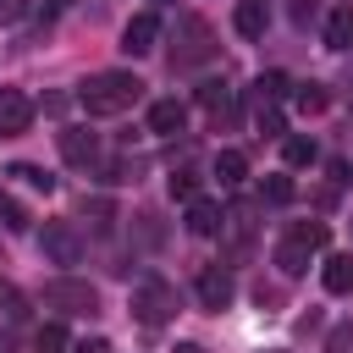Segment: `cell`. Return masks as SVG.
<instances>
[{
    "mask_svg": "<svg viewBox=\"0 0 353 353\" xmlns=\"http://www.w3.org/2000/svg\"><path fill=\"white\" fill-rule=\"evenodd\" d=\"M138 94H143V83H138L132 72H94V77L77 88V105H83L88 116H121L127 105H138Z\"/></svg>",
    "mask_w": 353,
    "mask_h": 353,
    "instance_id": "cell-1",
    "label": "cell"
},
{
    "mask_svg": "<svg viewBox=\"0 0 353 353\" xmlns=\"http://www.w3.org/2000/svg\"><path fill=\"white\" fill-rule=\"evenodd\" d=\"M325 237H331V232H325V221H298V226H287V237H281V243H276V254H270V259H276V270H281V276H303V270H309V259L325 248Z\"/></svg>",
    "mask_w": 353,
    "mask_h": 353,
    "instance_id": "cell-2",
    "label": "cell"
},
{
    "mask_svg": "<svg viewBox=\"0 0 353 353\" xmlns=\"http://www.w3.org/2000/svg\"><path fill=\"white\" fill-rule=\"evenodd\" d=\"M171 314H176V287L165 276H143L132 287V320L138 325H165Z\"/></svg>",
    "mask_w": 353,
    "mask_h": 353,
    "instance_id": "cell-3",
    "label": "cell"
},
{
    "mask_svg": "<svg viewBox=\"0 0 353 353\" xmlns=\"http://www.w3.org/2000/svg\"><path fill=\"white\" fill-rule=\"evenodd\" d=\"M215 55V33L204 17H176V44H171V66H204Z\"/></svg>",
    "mask_w": 353,
    "mask_h": 353,
    "instance_id": "cell-4",
    "label": "cell"
},
{
    "mask_svg": "<svg viewBox=\"0 0 353 353\" xmlns=\"http://www.w3.org/2000/svg\"><path fill=\"white\" fill-rule=\"evenodd\" d=\"M94 303H99V292L88 281H77V276L44 281V309H55V314H94Z\"/></svg>",
    "mask_w": 353,
    "mask_h": 353,
    "instance_id": "cell-5",
    "label": "cell"
},
{
    "mask_svg": "<svg viewBox=\"0 0 353 353\" xmlns=\"http://www.w3.org/2000/svg\"><path fill=\"white\" fill-rule=\"evenodd\" d=\"M39 248H44L50 265H77V259H83V232H77L72 221H50V226L39 232Z\"/></svg>",
    "mask_w": 353,
    "mask_h": 353,
    "instance_id": "cell-6",
    "label": "cell"
},
{
    "mask_svg": "<svg viewBox=\"0 0 353 353\" xmlns=\"http://www.w3.org/2000/svg\"><path fill=\"white\" fill-rule=\"evenodd\" d=\"M193 292H199V303H204V309H226V303L237 298V281H232V270H226V265H204V270H199V281H193Z\"/></svg>",
    "mask_w": 353,
    "mask_h": 353,
    "instance_id": "cell-7",
    "label": "cell"
},
{
    "mask_svg": "<svg viewBox=\"0 0 353 353\" xmlns=\"http://www.w3.org/2000/svg\"><path fill=\"white\" fill-rule=\"evenodd\" d=\"M61 160L77 165V171H88V165L99 160V138H94L88 127H61Z\"/></svg>",
    "mask_w": 353,
    "mask_h": 353,
    "instance_id": "cell-8",
    "label": "cell"
},
{
    "mask_svg": "<svg viewBox=\"0 0 353 353\" xmlns=\"http://www.w3.org/2000/svg\"><path fill=\"white\" fill-rule=\"evenodd\" d=\"M154 44H160V17H154V11H138V17L121 28V50H127V55H149Z\"/></svg>",
    "mask_w": 353,
    "mask_h": 353,
    "instance_id": "cell-9",
    "label": "cell"
},
{
    "mask_svg": "<svg viewBox=\"0 0 353 353\" xmlns=\"http://www.w3.org/2000/svg\"><path fill=\"white\" fill-rule=\"evenodd\" d=\"M182 127H188V105L182 99H154L149 105V132L154 138H176Z\"/></svg>",
    "mask_w": 353,
    "mask_h": 353,
    "instance_id": "cell-10",
    "label": "cell"
},
{
    "mask_svg": "<svg viewBox=\"0 0 353 353\" xmlns=\"http://www.w3.org/2000/svg\"><path fill=\"white\" fill-rule=\"evenodd\" d=\"M33 121V99L22 88H0V132H28Z\"/></svg>",
    "mask_w": 353,
    "mask_h": 353,
    "instance_id": "cell-11",
    "label": "cell"
},
{
    "mask_svg": "<svg viewBox=\"0 0 353 353\" xmlns=\"http://www.w3.org/2000/svg\"><path fill=\"white\" fill-rule=\"evenodd\" d=\"M232 28H237L243 39H265V28H270V11H265V0H237V11H232Z\"/></svg>",
    "mask_w": 353,
    "mask_h": 353,
    "instance_id": "cell-12",
    "label": "cell"
},
{
    "mask_svg": "<svg viewBox=\"0 0 353 353\" xmlns=\"http://www.w3.org/2000/svg\"><path fill=\"white\" fill-rule=\"evenodd\" d=\"M221 221H226V210H221L215 199H193V204H188V232H193V237H215Z\"/></svg>",
    "mask_w": 353,
    "mask_h": 353,
    "instance_id": "cell-13",
    "label": "cell"
},
{
    "mask_svg": "<svg viewBox=\"0 0 353 353\" xmlns=\"http://www.w3.org/2000/svg\"><path fill=\"white\" fill-rule=\"evenodd\" d=\"M221 232L232 237V259L248 248V232H254V204H232L226 210V221H221Z\"/></svg>",
    "mask_w": 353,
    "mask_h": 353,
    "instance_id": "cell-14",
    "label": "cell"
},
{
    "mask_svg": "<svg viewBox=\"0 0 353 353\" xmlns=\"http://www.w3.org/2000/svg\"><path fill=\"white\" fill-rule=\"evenodd\" d=\"M325 50H353V6H336L325 17Z\"/></svg>",
    "mask_w": 353,
    "mask_h": 353,
    "instance_id": "cell-15",
    "label": "cell"
},
{
    "mask_svg": "<svg viewBox=\"0 0 353 353\" xmlns=\"http://www.w3.org/2000/svg\"><path fill=\"white\" fill-rule=\"evenodd\" d=\"M320 281H325V292H353V254H331Z\"/></svg>",
    "mask_w": 353,
    "mask_h": 353,
    "instance_id": "cell-16",
    "label": "cell"
},
{
    "mask_svg": "<svg viewBox=\"0 0 353 353\" xmlns=\"http://www.w3.org/2000/svg\"><path fill=\"white\" fill-rule=\"evenodd\" d=\"M215 176H221V188H237V182L248 176V160H243V149H221V154H215Z\"/></svg>",
    "mask_w": 353,
    "mask_h": 353,
    "instance_id": "cell-17",
    "label": "cell"
},
{
    "mask_svg": "<svg viewBox=\"0 0 353 353\" xmlns=\"http://www.w3.org/2000/svg\"><path fill=\"white\" fill-rule=\"evenodd\" d=\"M33 353H72V342H66V325H61V320H44V325L33 331Z\"/></svg>",
    "mask_w": 353,
    "mask_h": 353,
    "instance_id": "cell-18",
    "label": "cell"
},
{
    "mask_svg": "<svg viewBox=\"0 0 353 353\" xmlns=\"http://www.w3.org/2000/svg\"><path fill=\"white\" fill-rule=\"evenodd\" d=\"M287 88H292V83H287V72H259V83H254V99H259V105H276Z\"/></svg>",
    "mask_w": 353,
    "mask_h": 353,
    "instance_id": "cell-19",
    "label": "cell"
},
{
    "mask_svg": "<svg viewBox=\"0 0 353 353\" xmlns=\"http://www.w3.org/2000/svg\"><path fill=\"white\" fill-rule=\"evenodd\" d=\"M281 160L287 165H314L320 149H314V138H281Z\"/></svg>",
    "mask_w": 353,
    "mask_h": 353,
    "instance_id": "cell-20",
    "label": "cell"
},
{
    "mask_svg": "<svg viewBox=\"0 0 353 353\" xmlns=\"http://www.w3.org/2000/svg\"><path fill=\"white\" fill-rule=\"evenodd\" d=\"M199 105L204 110H232V88L221 77H210V83H199Z\"/></svg>",
    "mask_w": 353,
    "mask_h": 353,
    "instance_id": "cell-21",
    "label": "cell"
},
{
    "mask_svg": "<svg viewBox=\"0 0 353 353\" xmlns=\"http://www.w3.org/2000/svg\"><path fill=\"white\" fill-rule=\"evenodd\" d=\"M171 199L193 204V199H199V171H171Z\"/></svg>",
    "mask_w": 353,
    "mask_h": 353,
    "instance_id": "cell-22",
    "label": "cell"
},
{
    "mask_svg": "<svg viewBox=\"0 0 353 353\" xmlns=\"http://www.w3.org/2000/svg\"><path fill=\"white\" fill-rule=\"evenodd\" d=\"M325 353H353V320H342V325L325 331Z\"/></svg>",
    "mask_w": 353,
    "mask_h": 353,
    "instance_id": "cell-23",
    "label": "cell"
},
{
    "mask_svg": "<svg viewBox=\"0 0 353 353\" xmlns=\"http://www.w3.org/2000/svg\"><path fill=\"white\" fill-rule=\"evenodd\" d=\"M298 110H309V116L325 110V88L320 83H298Z\"/></svg>",
    "mask_w": 353,
    "mask_h": 353,
    "instance_id": "cell-24",
    "label": "cell"
},
{
    "mask_svg": "<svg viewBox=\"0 0 353 353\" xmlns=\"http://www.w3.org/2000/svg\"><path fill=\"white\" fill-rule=\"evenodd\" d=\"M259 132H265V138H281V132H287V116H281L276 105H259Z\"/></svg>",
    "mask_w": 353,
    "mask_h": 353,
    "instance_id": "cell-25",
    "label": "cell"
},
{
    "mask_svg": "<svg viewBox=\"0 0 353 353\" xmlns=\"http://www.w3.org/2000/svg\"><path fill=\"white\" fill-rule=\"evenodd\" d=\"M11 176H17V182H28V188H44V193L55 188V176H50V171H39V165H11Z\"/></svg>",
    "mask_w": 353,
    "mask_h": 353,
    "instance_id": "cell-26",
    "label": "cell"
},
{
    "mask_svg": "<svg viewBox=\"0 0 353 353\" xmlns=\"http://www.w3.org/2000/svg\"><path fill=\"white\" fill-rule=\"evenodd\" d=\"M292 193H298L292 176H265V199H270V204H292Z\"/></svg>",
    "mask_w": 353,
    "mask_h": 353,
    "instance_id": "cell-27",
    "label": "cell"
},
{
    "mask_svg": "<svg viewBox=\"0 0 353 353\" xmlns=\"http://www.w3.org/2000/svg\"><path fill=\"white\" fill-rule=\"evenodd\" d=\"M0 215H6V226H11V232H22V226H28V215H22V204H11L6 193H0Z\"/></svg>",
    "mask_w": 353,
    "mask_h": 353,
    "instance_id": "cell-28",
    "label": "cell"
},
{
    "mask_svg": "<svg viewBox=\"0 0 353 353\" xmlns=\"http://www.w3.org/2000/svg\"><path fill=\"white\" fill-rule=\"evenodd\" d=\"M22 11H28V0H0V28L22 22Z\"/></svg>",
    "mask_w": 353,
    "mask_h": 353,
    "instance_id": "cell-29",
    "label": "cell"
},
{
    "mask_svg": "<svg viewBox=\"0 0 353 353\" xmlns=\"http://www.w3.org/2000/svg\"><path fill=\"white\" fill-rule=\"evenodd\" d=\"M72 353H110V342H105V336H88V342H77Z\"/></svg>",
    "mask_w": 353,
    "mask_h": 353,
    "instance_id": "cell-30",
    "label": "cell"
},
{
    "mask_svg": "<svg viewBox=\"0 0 353 353\" xmlns=\"http://www.w3.org/2000/svg\"><path fill=\"white\" fill-rule=\"evenodd\" d=\"M176 353H204V347H199V342H182V347H176Z\"/></svg>",
    "mask_w": 353,
    "mask_h": 353,
    "instance_id": "cell-31",
    "label": "cell"
},
{
    "mask_svg": "<svg viewBox=\"0 0 353 353\" xmlns=\"http://www.w3.org/2000/svg\"><path fill=\"white\" fill-rule=\"evenodd\" d=\"M50 6H55V11H66V6H72V0H50Z\"/></svg>",
    "mask_w": 353,
    "mask_h": 353,
    "instance_id": "cell-32",
    "label": "cell"
},
{
    "mask_svg": "<svg viewBox=\"0 0 353 353\" xmlns=\"http://www.w3.org/2000/svg\"><path fill=\"white\" fill-rule=\"evenodd\" d=\"M160 6H165V0H160Z\"/></svg>",
    "mask_w": 353,
    "mask_h": 353,
    "instance_id": "cell-33",
    "label": "cell"
},
{
    "mask_svg": "<svg viewBox=\"0 0 353 353\" xmlns=\"http://www.w3.org/2000/svg\"><path fill=\"white\" fill-rule=\"evenodd\" d=\"M0 292H6V287H0Z\"/></svg>",
    "mask_w": 353,
    "mask_h": 353,
    "instance_id": "cell-34",
    "label": "cell"
}]
</instances>
